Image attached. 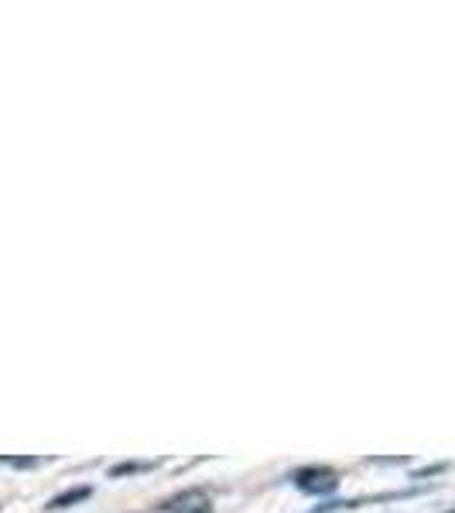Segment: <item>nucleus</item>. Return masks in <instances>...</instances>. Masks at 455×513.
Instances as JSON below:
<instances>
[{
  "label": "nucleus",
  "instance_id": "f257e3e1",
  "mask_svg": "<svg viewBox=\"0 0 455 513\" xmlns=\"http://www.w3.org/2000/svg\"><path fill=\"white\" fill-rule=\"evenodd\" d=\"M291 483L308 496H329V493H336L339 475L336 469H325V466H305V469L291 473Z\"/></svg>",
  "mask_w": 455,
  "mask_h": 513
},
{
  "label": "nucleus",
  "instance_id": "f03ea898",
  "mask_svg": "<svg viewBox=\"0 0 455 513\" xmlns=\"http://www.w3.org/2000/svg\"><path fill=\"white\" fill-rule=\"evenodd\" d=\"M93 493L89 486H76V490H69V493L55 496V500H48V510H65V507H76V503H82L86 496Z\"/></svg>",
  "mask_w": 455,
  "mask_h": 513
}]
</instances>
